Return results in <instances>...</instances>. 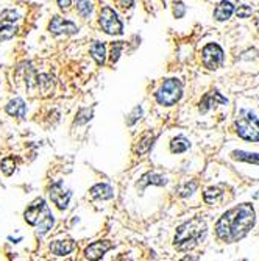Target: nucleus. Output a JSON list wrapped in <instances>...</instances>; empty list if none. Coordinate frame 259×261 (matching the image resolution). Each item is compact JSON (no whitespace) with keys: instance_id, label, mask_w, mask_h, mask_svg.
<instances>
[{"instance_id":"nucleus-1","label":"nucleus","mask_w":259,"mask_h":261,"mask_svg":"<svg viewBox=\"0 0 259 261\" xmlns=\"http://www.w3.org/2000/svg\"><path fill=\"white\" fill-rule=\"evenodd\" d=\"M254 222L256 216L253 207L250 204H241L222 214L215 225V233L225 243H237L248 235Z\"/></svg>"},{"instance_id":"nucleus-2","label":"nucleus","mask_w":259,"mask_h":261,"mask_svg":"<svg viewBox=\"0 0 259 261\" xmlns=\"http://www.w3.org/2000/svg\"><path fill=\"white\" fill-rule=\"evenodd\" d=\"M208 233L206 222L202 217H193V219L181 224L177 228L174 246L180 252H187L192 250L193 247H197Z\"/></svg>"},{"instance_id":"nucleus-3","label":"nucleus","mask_w":259,"mask_h":261,"mask_svg":"<svg viewBox=\"0 0 259 261\" xmlns=\"http://www.w3.org/2000/svg\"><path fill=\"white\" fill-rule=\"evenodd\" d=\"M24 219L28 225L36 227L39 235H46L53 225V214L44 199H36L24 213Z\"/></svg>"},{"instance_id":"nucleus-4","label":"nucleus","mask_w":259,"mask_h":261,"mask_svg":"<svg viewBox=\"0 0 259 261\" xmlns=\"http://www.w3.org/2000/svg\"><path fill=\"white\" fill-rule=\"evenodd\" d=\"M237 135L242 139L259 142V119L248 110H242L236 119Z\"/></svg>"},{"instance_id":"nucleus-5","label":"nucleus","mask_w":259,"mask_h":261,"mask_svg":"<svg viewBox=\"0 0 259 261\" xmlns=\"http://www.w3.org/2000/svg\"><path fill=\"white\" fill-rule=\"evenodd\" d=\"M183 96V84L177 78H167L161 84V88L155 94L156 102L163 106H172L175 105Z\"/></svg>"},{"instance_id":"nucleus-6","label":"nucleus","mask_w":259,"mask_h":261,"mask_svg":"<svg viewBox=\"0 0 259 261\" xmlns=\"http://www.w3.org/2000/svg\"><path fill=\"white\" fill-rule=\"evenodd\" d=\"M99 24L102 30L106 35H122L123 33V24L119 19L117 13L111 7H103L100 11Z\"/></svg>"},{"instance_id":"nucleus-7","label":"nucleus","mask_w":259,"mask_h":261,"mask_svg":"<svg viewBox=\"0 0 259 261\" xmlns=\"http://www.w3.org/2000/svg\"><path fill=\"white\" fill-rule=\"evenodd\" d=\"M202 58H203L205 68H208L211 71H215V69H219L222 66V63H223V50H222V47L219 44L211 42V44L203 47Z\"/></svg>"},{"instance_id":"nucleus-8","label":"nucleus","mask_w":259,"mask_h":261,"mask_svg":"<svg viewBox=\"0 0 259 261\" xmlns=\"http://www.w3.org/2000/svg\"><path fill=\"white\" fill-rule=\"evenodd\" d=\"M49 195H50V200L59 208V210H66L69 207V202H71V191H68L66 188L62 186L61 182H56L53 183L50 188H49Z\"/></svg>"},{"instance_id":"nucleus-9","label":"nucleus","mask_w":259,"mask_h":261,"mask_svg":"<svg viewBox=\"0 0 259 261\" xmlns=\"http://www.w3.org/2000/svg\"><path fill=\"white\" fill-rule=\"evenodd\" d=\"M49 32L53 35H75L78 32V27L71 20L55 16L49 24Z\"/></svg>"},{"instance_id":"nucleus-10","label":"nucleus","mask_w":259,"mask_h":261,"mask_svg":"<svg viewBox=\"0 0 259 261\" xmlns=\"http://www.w3.org/2000/svg\"><path fill=\"white\" fill-rule=\"evenodd\" d=\"M111 249H113L111 241H95L84 249V256L88 259H100L105 256V253L108 250H111Z\"/></svg>"},{"instance_id":"nucleus-11","label":"nucleus","mask_w":259,"mask_h":261,"mask_svg":"<svg viewBox=\"0 0 259 261\" xmlns=\"http://www.w3.org/2000/svg\"><path fill=\"white\" fill-rule=\"evenodd\" d=\"M226 105L228 103V100L219 93V91H211V93H208L203 99H202V102H200V113H208L212 106H215V105Z\"/></svg>"},{"instance_id":"nucleus-12","label":"nucleus","mask_w":259,"mask_h":261,"mask_svg":"<svg viewBox=\"0 0 259 261\" xmlns=\"http://www.w3.org/2000/svg\"><path fill=\"white\" fill-rule=\"evenodd\" d=\"M148 185L166 186L167 185V179L164 176H161V173H156V172H147V173H144V176L139 179L136 186H138L139 191H144L145 186H148Z\"/></svg>"},{"instance_id":"nucleus-13","label":"nucleus","mask_w":259,"mask_h":261,"mask_svg":"<svg viewBox=\"0 0 259 261\" xmlns=\"http://www.w3.org/2000/svg\"><path fill=\"white\" fill-rule=\"evenodd\" d=\"M5 111L10 114V116H14V118H19V119H24L25 114H27V106H25V102L20 99V97H16L13 100L8 102V105L5 106Z\"/></svg>"},{"instance_id":"nucleus-14","label":"nucleus","mask_w":259,"mask_h":261,"mask_svg":"<svg viewBox=\"0 0 259 261\" xmlns=\"http://www.w3.org/2000/svg\"><path fill=\"white\" fill-rule=\"evenodd\" d=\"M75 247H77V244H75V241H72V239H66V241H53L50 244V250L56 256H66V255L72 253L75 250Z\"/></svg>"},{"instance_id":"nucleus-15","label":"nucleus","mask_w":259,"mask_h":261,"mask_svg":"<svg viewBox=\"0 0 259 261\" xmlns=\"http://www.w3.org/2000/svg\"><path fill=\"white\" fill-rule=\"evenodd\" d=\"M91 195L94 199L100 200H110L114 197V189L108 183H97L91 188Z\"/></svg>"},{"instance_id":"nucleus-16","label":"nucleus","mask_w":259,"mask_h":261,"mask_svg":"<svg viewBox=\"0 0 259 261\" xmlns=\"http://www.w3.org/2000/svg\"><path fill=\"white\" fill-rule=\"evenodd\" d=\"M234 13V7L231 2H228V0H223V2H220L217 7H215L214 10V17L215 20H219V22H225V20H228Z\"/></svg>"},{"instance_id":"nucleus-17","label":"nucleus","mask_w":259,"mask_h":261,"mask_svg":"<svg viewBox=\"0 0 259 261\" xmlns=\"http://www.w3.org/2000/svg\"><path fill=\"white\" fill-rule=\"evenodd\" d=\"M153 141H155V135L152 133V132H147V133H144L142 135V138L139 139V142H138V146H136V154L138 155H144V154H147V152L152 149V146H153Z\"/></svg>"},{"instance_id":"nucleus-18","label":"nucleus","mask_w":259,"mask_h":261,"mask_svg":"<svg viewBox=\"0 0 259 261\" xmlns=\"http://www.w3.org/2000/svg\"><path fill=\"white\" fill-rule=\"evenodd\" d=\"M89 52H91V56L95 60V63L99 64V66H103L105 60H106V47H105L103 42L95 41L94 44L89 47Z\"/></svg>"},{"instance_id":"nucleus-19","label":"nucleus","mask_w":259,"mask_h":261,"mask_svg":"<svg viewBox=\"0 0 259 261\" xmlns=\"http://www.w3.org/2000/svg\"><path fill=\"white\" fill-rule=\"evenodd\" d=\"M17 32V27L11 24V20L4 19L0 22V41H7L10 38H13Z\"/></svg>"},{"instance_id":"nucleus-20","label":"nucleus","mask_w":259,"mask_h":261,"mask_svg":"<svg viewBox=\"0 0 259 261\" xmlns=\"http://www.w3.org/2000/svg\"><path fill=\"white\" fill-rule=\"evenodd\" d=\"M189 147H190V144H189V141L184 136H177V138L172 139V142H170L172 154H183V152H186Z\"/></svg>"},{"instance_id":"nucleus-21","label":"nucleus","mask_w":259,"mask_h":261,"mask_svg":"<svg viewBox=\"0 0 259 261\" xmlns=\"http://www.w3.org/2000/svg\"><path fill=\"white\" fill-rule=\"evenodd\" d=\"M233 158L239 161H245V163H251V164H259V154H250V152H244V150L233 152Z\"/></svg>"},{"instance_id":"nucleus-22","label":"nucleus","mask_w":259,"mask_h":261,"mask_svg":"<svg viewBox=\"0 0 259 261\" xmlns=\"http://www.w3.org/2000/svg\"><path fill=\"white\" fill-rule=\"evenodd\" d=\"M222 195H223V192H222L219 188H209V189H206V192L203 194V197H205V202H206V204L214 205V204H217V202L222 199Z\"/></svg>"},{"instance_id":"nucleus-23","label":"nucleus","mask_w":259,"mask_h":261,"mask_svg":"<svg viewBox=\"0 0 259 261\" xmlns=\"http://www.w3.org/2000/svg\"><path fill=\"white\" fill-rule=\"evenodd\" d=\"M0 169H2V172L5 173L7 177L13 176L14 170H16V160L14 157H7L2 160V163H0Z\"/></svg>"},{"instance_id":"nucleus-24","label":"nucleus","mask_w":259,"mask_h":261,"mask_svg":"<svg viewBox=\"0 0 259 261\" xmlns=\"http://www.w3.org/2000/svg\"><path fill=\"white\" fill-rule=\"evenodd\" d=\"M38 84L41 86V90L44 94H47L53 88V78L49 74H41L38 77Z\"/></svg>"},{"instance_id":"nucleus-25","label":"nucleus","mask_w":259,"mask_h":261,"mask_svg":"<svg viewBox=\"0 0 259 261\" xmlns=\"http://www.w3.org/2000/svg\"><path fill=\"white\" fill-rule=\"evenodd\" d=\"M77 10L80 13L81 17H89L91 13H92V4L89 0H77Z\"/></svg>"},{"instance_id":"nucleus-26","label":"nucleus","mask_w":259,"mask_h":261,"mask_svg":"<svg viewBox=\"0 0 259 261\" xmlns=\"http://www.w3.org/2000/svg\"><path fill=\"white\" fill-rule=\"evenodd\" d=\"M91 119H92V108H91V110H89V108H83V110H80L78 114H77L75 124L77 125H81V124L89 122Z\"/></svg>"},{"instance_id":"nucleus-27","label":"nucleus","mask_w":259,"mask_h":261,"mask_svg":"<svg viewBox=\"0 0 259 261\" xmlns=\"http://www.w3.org/2000/svg\"><path fill=\"white\" fill-rule=\"evenodd\" d=\"M122 49H123V42L122 41H117V42H113V47H111V63H117L119 58H120V53H122Z\"/></svg>"},{"instance_id":"nucleus-28","label":"nucleus","mask_w":259,"mask_h":261,"mask_svg":"<svg viewBox=\"0 0 259 261\" xmlns=\"http://www.w3.org/2000/svg\"><path fill=\"white\" fill-rule=\"evenodd\" d=\"M141 116H142V108L141 106H136L135 110H133V113L128 116V119H126V125H135L139 119H141Z\"/></svg>"},{"instance_id":"nucleus-29","label":"nucleus","mask_w":259,"mask_h":261,"mask_svg":"<svg viewBox=\"0 0 259 261\" xmlns=\"http://www.w3.org/2000/svg\"><path fill=\"white\" fill-rule=\"evenodd\" d=\"M196 189H197V182L186 183L184 186L180 188V195H181V197H187V195H192V192Z\"/></svg>"},{"instance_id":"nucleus-30","label":"nucleus","mask_w":259,"mask_h":261,"mask_svg":"<svg viewBox=\"0 0 259 261\" xmlns=\"http://www.w3.org/2000/svg\"><path fill=\"white\" fill-rule=\"evenodd\" d=\"M251 7H248V5H239L236 8V14H237V17H241V19H245V17H248L250 14H251Z\"/></svg>"},{"instance_id":"nucleus-31","label":"nucleus","mask_w":259,"mask_h":261,"mask_svg":"<svg viewBox=\"0 0 259 261\" xmlns=\"http://www.w3.org/2000/svg\"><path fill=\"white\" fill-rule=\"evenodd\" d=\"M186 13V5L183 2H175L174 4V16L177 19H181Z\"/></svg>"},{"instance_id":"nucleus-32","label":"nucleus","mask_w":259,"mask_h":261,"mask_svg":"<svg viewBox=\"0 0 259 261\" xmlns=\"http://www.w3.org/2000/svg\"><path fill=\"white\" fill-rule=\"evenodd\" d=\"M56 2H58V7L61 10H69L72 5V0H56Z\"/></svg>"},{"instance_id":"nucleus-33","label":"nucleus","mask_w":259,"mask_h":261,"mask_svg":"<svg viewBox=\"0 0 259 261\" xmlns=\"http://www.w3.org/2000/svg\"><path fill=\"white\" fill-rule=\"evenodd\" d=\"M2 17L4 19H7V20H16L17 19V13H14V11H4L2 13Z\"/></svg>"},{"instance_id":"nucleus-34","label":"nucleus","mask_w":259,"mask_h":261,"mask_svg":"<svg viewBox=\"0 0 259 261\" xmlns=\"http://www.w3.org/2000/svg\"><path fill=\"white\" fill-rule=\"evenodd\" d=\"M135 4V0H119V7L120 8H132Z\"/></svg>"},{"instance_id":"nucleus-35","label":"nucleus","mask_w":259,"mask_h":261,"mask_svg":"<svg viewBox=\"0 0 259 261\" xmlns=\"http://www.w3.org/2000/svg\"><path fill=\"white\" fill-rule=\"evenodd\" d=\"M256 197H259V194H256Z\"/></svg>"}]
</instances>
